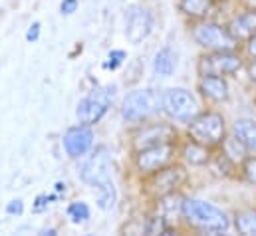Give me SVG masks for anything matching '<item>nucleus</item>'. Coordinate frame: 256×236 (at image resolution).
<instances>
[{"label":"nucleus","mask_w":256,"mask_h":236,"mask_svg":"<svg viewBox=\"0 0 256 236\" xmlns=\"http://www.w3.org/2000/svg\"><path fill=\"white\" fill-rule=\"evenodd\" d=\"M112 157L108 147H96L92 157L84 163L80 175L82 180L94 188H98V206L102 210H112L118 202V188L112 178Z\"/></svg>","instance_id":"f257e3e1"},{"label":"nucleus","mask_w":256,"mask_h":236,"mask_svg":"<svg viewBox=\"0 0 256 236\" xmlns=\"http://www.w3.org/2000/svg\"><path fill=\"white\" fill-rule=\"evenodd\" d=\"M181 216L202 234H222L230 228L228 216L218 206L198 198H183Z\"/></svg>","instance_id":"f03ea898"},{"label":"nucleus","mask_w":256,"mask_h":236,"mask_svg":"<svg viewBox=\"0 0 256 236\" xmlns=\"http://www.w3.org/2000/svg\"><path fill=\"white\" fill-rule=\"evenodd\" d=\"M189 180V173L183 165L179 163H169L149 175H145L143 180V192L147 196H153V198H159L163 194H169V192H175L179 190L185 182Z\"/></svg>","instance_id":"7ed1b4c3"},{"label":"nucleus","mask_w":256,"mask_h":236,"mask_svg":"<svg viewBox=\"0 0 256 236\" xmlns=\"http://www.w3.org/2000/svg\"><path fill=\"white\" fill-rule=\"evenodd\" d=\"M189 123V135L191 139L214 149L218 147L226 137V125L224 118L218 112H198Z\"/></svg>","instance_id":"20e7f679"},{"label":"nucleus","mask_w":256,"mask_h":236,"mask_svg":"<svg viewBox=\"0 0 256 236\" xmlns=\"http://www.w3.org/2000/svg\"><path fill=\"white\" fill-rule=\"evenodd\" d=\"M192 40L204 48L206 52H218V50H236L238 42L232 38L226 26L208 22V20H196L191 28Z\"/></svg>","instance_id":"39448f33"},{"label":"nucleus","mask_w":256,"mask_h":236,"mask_svg":"<svg viewBox=\"0 0 256 236\" xmlns=\"http://www.w3.org/2000/svg\"><path fill=\"white\" fill-rule=\"evenodd\" d=\"M161 112V96L155 90H135L129 92L122 104V116L126 121L139 123L157 116Z\"/></svg>","instance_id":"423d86ee"},{"label":"nucleus","mask_w":256,"mask_h":236,"mask_svg":"<svg viewBox=\"0 0 256 236\" xmlns=\"http://www.w3.org/2000/svg\"><path fill=\"white\" fill-rule=\"evenodd\" d=\"M161 112L173 121L187 123L198 114V102L185 88H169L161 94Z\"/></svg>","instance_id":"0eeeda50"},{"label":"nucleus","mask_w":256,"mask_h":236,"mask_svg":"<svg viewBox=\"0 0 256 236\" xmlns=\"http://www.w3.org/2000/svg\"><path fill=\"white\" fill-rule=\"evenodd\" d=\"M114 104V90L112 88H98L88 98H84L76 108V118L84 125H96L108 114Z\"/></svg>","instance_id":"6e6552de"},{"label":"nucleus","mask_w":256,"mask_h":236,"mask_svg":"<svg viewBox=\"0 0 256 236\" xmlns=\"http://www.w3.org/2000/svg\"><path fill=\"white\" fill-rule=\"evenodd\" d=\"M242 68V58L234 50H218V52H206L198 58L196 70L198 76L210 74V76H234Z\"/></svg>","instance_id":"1a4fd4ad"},{"label":"nucleus","mask_w":256,"mask_h":236,"mask_svg":"<svg viewBox=\"0 0 256 236\" xmlns=\"http://www.w3.org/2000/svg\"><path fill=\"white\" fill-rule=\"evenodd\" d=\"M179 133L175 129V125L171 123H149V125H141L133 137H131V147L133 153L139 149H147V147H155V145H165V143H177Z\"/></svg>","instance_id":"9d476101"},{"label":"nucleus","mask_w":256,"mask_h":236,"mask_svg":"<svg viewBox=\"0 0 256 236\" xmlns=\"http://www.w3.org/2000/svg\"><path fill=\"white\" fill-rule=\"evenodd\" d=\"M175 155H177V143H165V145L139 149V151H135V167L141 175H149V173L173 163Z\"/></svg>","instance_id":"9b49d317"},{"label":"nucleus","mask_w":256,"mask_h":236,"mask_svg":"<svg viewBox=\"0 0 256 236\" xmlns=\"http://www.w3.org/2000/svg\"><path fill=\"white\" fill-rule=\"evenodd\" d=\"M153 12L145 6H131L126 20V38L129 44H141L153 32Z\"/></svg>","instance_id":"f8f14e48"},{"label":"nucleus","mask_w":256,"mask_h":236,"mask_svg":"<svg viewBox=\"0 0 256 236\" xmlns=\"http://www.w3.org/2000/svg\"><path fill=\"white\" fill-rule=\"evenodd\" d=\"M62 143H64L66 153H68L72 159L84 157V155L90 153L92 147H94V131H92L90 125H84V123L74 125V127H70L64 133Z\"/></svg>","instance_id":"ddd939ff"},{"label":"nucleus","mask_w":256,"mask_h":236,"mask_svg":"<svg viewBox=\"0 0 256 236\" xmlns=\"http://www.w3.org/2000/svg\"><path fill=\"white\" fill-rule=\"evenodd\" d=\"M200 96L208 102H214V104H222L230 98V88H228V82L224 76H210V74H204L198 78V84H196Z\"/></svg>","instance_id":"4468645a"},{"label":"nucleus","mask_w":256,"mask_h":236,"mask_svg":"<svg viewBox=\"0 0 256 236\" xmlns=\"http://www.w3.org/2000/svg\"><path fill=\"white\" fill-rule=\"evenodd\" d=\"M226 28L236 42H248L256 34V8H248L240 14H236L226 24Z\"/></svg>","instance_id":"2eb2a0df"},{"label":"nucleus","mask_w":256,"mask_h":236,"mask_svg":"<svg viewBox=\"0 0 256 236\" xmlns=\"http://www.w3.org/2000/svg\"><path fill=\"white\" fill-rule=\"evenodd\" d=\"M181 155L192 167H204V165H208V161L212 157V149L202 145V143H198V141H194V139H189L181 147Z\"/></svg>","instance_id":"dca6fc26"},{"label":"nucleus","mask_w":256,"mask_h":236,"mask_svg":"<svg viewBox=\"0 0 256 236\" xmlns=\"http://www.w3.org/2000/svg\"><path fill=\"white\" fill-rule=\"evenodd\" d=\"M181 12L191 20H206L214 8V0H179Z\"/></svg>","instance_id":"f3484780"},{"label":"nucleus","mask_w":256,"mask_h":236,"mask_svg":"<svg viewBox=\"0 0 256 236\" xmlns=\"http://www.w3.org/2000/svg\"><path fill=\"white\" fill-rule=\"evenodd\" d=\"M232 133L236 139L242 141V145L248 149V153L256 155V121L252 119H238L232 127Z\"/></svg>","instance_id":"a211bd4d"},{"label":"nucleus","mask_w":256,"mask_h":236,"mask_svg":"<svg viewBox=\"0 0 256 236\" xmlns=\"http://www.w3.org/2000/svg\"><path fill=\"white\" fill-rule=\"evenodd\" d=\"M175 66H177V56L171 48H161L157 54H155V60H153V72L155 76H161V78H169L173 72H175Z\"/></svg>","instance_id":"6ab92c4d"},{"label":"nucleus","mask_w":256,"mask_h":236,"mask_svg":"<svg viewBox=\"0 0 256 236\" xmlns=\"http://www.w3.org/2000/svg\"><path fill=\"white\" fill-rule=\"evenodd\" d=\"M157 200V210L161 212V216H165L167 220H171V216L175 214H181V206H183V196L179 194V190L175 192H169V194H163Z\"/></svg>","instance_id":"aec40b11"},{"label":"nucleus","mask_w":256,"mask_h":236,"mask_svg":"<svg viewBox=\"0 0 256 236\" xmlns=\"http://www.w3.org/2000/svg\"><path fill=\"white\" fill-rule=\"evenodd\" d=\"M234 228L238 234L256 236V208H244L234 214Z\"/></svg>","instance_id":"412c9836"},{"label":"nucleus","mask_w":256,"mask_h":236,"mask_svg":"<svg viewBox=\"0 0 256 236\" xmlns=\"http://www.w3.org/2000/svg\"><path fill=\"white\" fill-rule=\"evenodd\" d=\"M220 147V151L234 163V165H238L246 155H248V149L242 145V141L240 139H236L234 135L232 137H224V141L218 145Z\"/></svg>","instance_id":"4be33fe9"},{"label":"nucleus","mask_w":256,"mask_h":236,"mask_svg":"<svg viewBox=\"0 0 256 236\" xmlns=\"http://www.w3.org/2000/svg\"><path fill=\"white\" fill-rule=\"evenodd\" d=\"M143 232L145 234H173V226L165 216L155 214L143 222Z\"/></svg>","instance_id":"5701e85b"},{"label":"nucleus","mask_w":256,"mask_h":236,"mask_svg":"<svg viewBox=\"0 0 256 236\" xmlns=\"http://www.w3.org/2000/svg\"><path fill=\"white\" fill-rule=\"evenodd\" d=\"M208 165H210V169L216 173V175H220V177H228L230 175V171L236 167L222 151H218L216 155L212 153V157H210V161H208Z\"/></svg>","instance_id":"b1692460"},{"label":"nucleus","mask_w":256,"mask_h":236,"mask_svg":"<svg viewBox=\"0 0 256 236\" xmlns=\"http://www.w3.org/2000/svg\"><path fill=\"white\" fill-rule=\"evenodd\" d=\"M90 206L86 204V202H82V200H76V202H72L70 206H68V216L72 218V222H76V224H84V222H88V218H90Z\"/></svg>","instance_id":"393cba45"},{"label":"nucleus","mask_w":256,"mask_h":236,"mask_svg":"<svg viewBox=\"0 0 256 236\" xmlns=\"http://www.w3.org/2000/svg\"><path fill=\"white\" fill-rule=\"evenodd\" d=\"M240 173L242 178L256 186V155H246L240 161Z\"/></svg>","instance_id":"a878e982"},{"label":"nucleus","mask_w":256,"mask_h":236,"mask_svg":"<svg viewBox=\"0 0 256 236\" xmlns=\"http://www.w3.org/2000/svg\"><path fill=\"white\" fill-rule=\"evenodd\" d=\"M126 60H128V54H126L124 50H112V52L108 54V62L104 64V68L114 72V70H118Z\"/></svg>","instance_id":"bb28decb"},{"label":"nucleus","mask_w":256,"mask_h":236,"mask_svg":"<svg viewBox=\"0 0 256 236\" xmlns=\"http://www.w3.org/2000/svg\"><path fill=\"white\" fill-rule=\"evenodd\" d=\"M54 198H56L54 194H50V196H48V194H38L36 200H34V206H32L34 212H42V210H46L48 204H50V200H54Z\"/></svg>","instance_id":"cd10ccee"},{"label":"nucleus","mask_w":256,"mask_h":236,"mask_svg":"<svg viewBox=\"0 0 256 236\" xmlns=\"http://www.w3.org/2000/svg\"><path fill=\"white\" fill-rule=\"evenodd\" d=\"M6 212H8L10 216H20V214L24 212V202H22V198L10 200V202L6 204Z\"/></svg>","instance_id":"c85d7f7f"},{"label":"nucleus","mask_w":256,"mask_h":236,"mask_svg":"<svg viewBox=\"0 0 256 236\" xmlns=\"http://www.w3.org/2000/svg\"><path fill=\"white\" fill-rule=\"evenodd\" d=\"M78 6H80V0H62L60 12L66 14V16H70V14H74V12L78 10Z\"/></svg>","instance_id":"c756f323"},{"label":"nucleus","mask_w":256,"mask_h":236,"mask_svg":"<svg viewBox=\"0 0 256 236\" xmlns=\"http://www.w3.org/2000/svg\"><path fill=\"white\" fill-rule=\"evenodd\" d=\"M40 28H42L40 22H32L30 28H28V32H26V40L32 42V44L38 42V38H40Z\"/></svg>","instance_id":"7c9ffc66"},{"label":"nucleus","mask_w":256,"mask_h":236,"mask_svg":"<svg viewBox=\"0 0 256 236\" xmlns=\"http://www.w3.org/2000/svg\"><path fill=\"white\" fill-rule=\"evenodd\" d=\"M246 52H248L250 58H256V34L246 42Z\"/></svg>","instance_id":"2f4dec72"},{"label":"nucleus","mask_w":256,"mask_h":236,"mask_svg":"<svg viewBox=\"0 0 256 236\" xmlns=\"http://www.w3.org/2000/svg\"><path fill=\"white\" fill-rule=\"evenodd\" d=\"M246 72H248L250 80H254V82H256V58H252V62L246 66Z\"/></svg>","instance_id":"473e14b6"},{"label":"nucleus","mask_w":256,"mask_h":236,"mask_svg":"<svg viewBox=\"0 0 256 236\" xmlns=\"http://www.w3.org/2000/svg\"><path fill=\"white\" fill-rule=\"evenodd\" d=\"M56 190H58V192H66V182L58 180V182H56Z\"/></svg>","instance_id":"72a5a7b5"},{"label":"nucleus","mask_w":256,"mask_h":236,"mask_svg":"<svg viewBox=\"0 0 256 236\" xmlns=\"http://www.w3.org/2000/svg\"><path fill=\"white\" fill-rule=\"evenodd\" d=\"M42 234H56V230H54V228H48V230H42Z\"/></svg>","instance_id":"f704fd0d"}]
</instances>
